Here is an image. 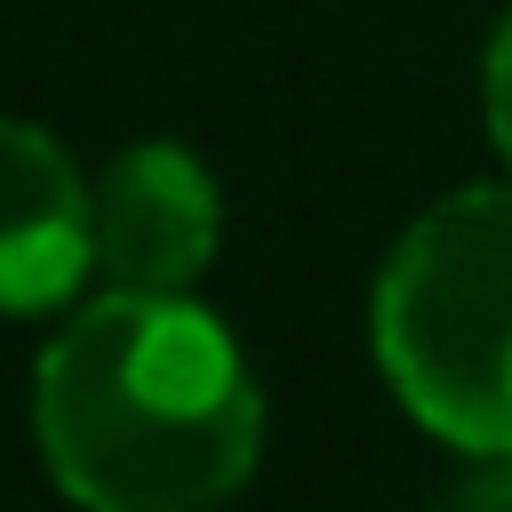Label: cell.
<instances>
[{"instance_id":"1","label":"cell","mask_w":512,"mask_h":512,"mask_svg":"<svg viewBox=\"0 0 512 512\" xmlns=\"http://www.w3.org/2000/svg\"><path fill=\"white\" fill-rule=\"evenodd\" d=\"M32 424L64 496L96 512H192L248 480L264 400L216 312L176 288H112L40 352Z\"/></svg>"},{"instance_id":"2","label":"cell","mask_w":512,"mask_h":512,"mask_svg":"<svg viewBox=\"0 0 512 512\" xmlns=\"http://www.w3.org/2000/svg\"><path fill=\"white\" fill-rule=\"evenodd\" d=\"M376 360L472 456H512V184L448 192L376 280Z\"/></svg>"},{"instance_id":"3","label":"cell","mask_w":512,"mask_h":512,"mask_svg":"<svg viewBox=\"0 0 512 512\" xmlns=\"http://www.w3.org/2000/svg\"><path fill=\"white\" fill-rule=\"evenodd\" d=\"M216 256V184L176 144H136L96 184V272L112 288H184Z\"/></svg>"},{"instance_id":"4","label":"cell","mask_w":512,"mask_h":512,"mask_svg":"<svg viewBox=\"0 0 512 512\" xmlns=\"http://www.w3.org/2000/svg\"><path fill=\"white\" fill-rule=\"evenodd\" d=\"M96 264V192L56 136L0 120V304L40 312Z\"/></svg>"},{"instance_id":"5","label":"cell","mask_w":512,"mask_h":512,"mask_svg":"<svg viewBox=\"0 0 512 512\" xmlns=\"http://www.w3.org/2000/svg\"><path fill=\"white\" fill-rule=\"evenodd\" d=\"M488 136H496V152L512 160V16H504L496 40H488Z\"/></svg>"},{"instance_id":"6","label":"cell","mask_w":512,"mask_h":512,"mask_svg":"<svg viewBox=\"0 0 512 512\" xmlns=\"http://www.w3.org/2000/svg\"><path fill=\"white\" fill-rule=\"evenodd\" d=\"M488 472L456 480V504H512V456H480Z\"/></svg>"}]
</instances>
